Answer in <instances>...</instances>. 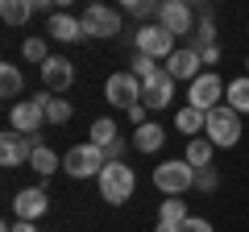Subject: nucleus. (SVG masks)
I'll return each instance as SVG.
<instances>
[{"label": "nucleus", "mask_w": 249, "mask_h": 232, "mask_svg": "<svg viewBox=\"0 0 249 232\" xmlns=\"http://www.w3.org/2000/svg\"><path fill=\"white\" fill-rule=\"evenodd\" d=\"M224 104H229L232 112L249 116V75H241V79L229 83V91H224Z\"/></svg>", "instance_id": "nucleus-22"}, {"label": "nucleus", "mask_w": 249, "mask_h": 232, "mask_svg": "<svg viewBox=\"0 0 249 232\" xmlns=\"http://www.w3.org/2000/svg\"><path fill=\"white\" fill-rule=\"evenodd\" d=\"M108 166V153L100 145L83 141V145H71V149L62 153V170L71 174V179H100Z\"/></svg>", "instance_id": "nucleus-2"}, {"label": "nucleus", "mask_w": 249, "mask_h": 232, "mask_svg": "<svg viewBox=\"0 0 249 232\" xmlns=\"http://www.w3.org/2000/svg\"><path fill=\"white\" fill-rule=\"evenodd\" d=\"M175 129H178V133H187V141H191L196 133H204V129H208V112H199V108H191V104L178 108V112H175Z\"/></svg>", "instance_id": "nucleus-17"}, {"label": "nucleus", "mask_w": 249, "mask_h": 232, "mask_svg": "<svg viewBox=\"0 0 249 232\" xmlns=\"http://www.w3.org/2000/svg\"><path fill=\"white\" fill-rule=\"evenodd\" d=\"M104 99H108L112 108H124V112H129V108H137V104H142V79H137L129 66H124V71H116V75H108Z\"/></svg>", "instance_id": "nucleus-6"}, {"label": "nucleus", "mask_w": 249, "mask_h": 232, "mask_svg": "<svg viewBox=\"0 0 249 232\" xmlns=\"http://www.w3.org/2000/svg\"><path fill=\"white\" fill-rule=\"evenodd\" d=\"M37 145H42V133H37V137H21L17 129L0 133V166H4V170L29 166V158H34V149H37Z\"/></svg>", "instance_id": "nucleus-7"}, {"label": "nucleus", "mask_w": 249, "mask_h": 232, "mask_svg": "<svg viewBox=\"0 0 249 232\" xmlns=\"http://www.w3.org/2000/svg\"><path fill=\"white\" fill-rule=\"evenodd\" d=\"M245 75H249V58H245Z\"/></svg>", "instance_id": "nucleus-39"}, {"label": "nucleus", "mask_w": 249, "mask_h": 232, "mask_svg": "<svg viewBox=\"0 0 249 232\" xmlns=\"http://www.w3.org/2000/svg\"><path fill=\"white\" fill-rule=\"evenodd\" d=\"M196 187H199V191H216V187H220V174H216L212 166H208V170H196Z\"/></svg>", "instance_id": "nucleus-31"}, {"label": "nucleus", "mask_w": 249, "mask_h": 232, "mask_svg": "<svg viewBox=\"0 0 249 232\" xmlns=\"http://www.w3.org/2000/svg\"><path fill=\"white\" fill-rule=\"evenodd\" d=\"M50 212V195H46V187H25L13 195V215L25 224H37L42 215Z\"/></svg>", "instance_id": "nucleus-11"}, {"label": "nucleus", "mask_w": 249, "mask_h": 232, "mask_svg": "<svg viewBox=\"0 0 249 232\" xmlns=\"http://www.w3.org/2000/svg\"><path fill=\"white\" fill-rule=\"evenodd\" d=\"M224 91H229V87L220 83V75H216V71H204L191 87H187V104L199 108V112H216V108L224 104Z\"/></svg>", "instance_id": "nucleus-8"}, {"label": "nucleus", "mask_w": 249, "mask_h": 232, "mask_svg": "<svg viewBox=\"0 0 249 232\" xmlns=\"http://www.w3.org/2000/svg\"><path fill=\"white\" fill-rule=\"evenodd\" d=\"M208 46H216V25H212V17H199V25H196V33H191V50H208Z\"/></svg>", "instance_id": "nucleus-27"}, {"label": "nucleus", "mask_w": 249, "mask_h": 232, "mask_svg": "<svg viewBox=\"0 0 249 232\" xmlns=\"http://www.w3.org/2000/svg\"><path fill=\"white\" fill-rule=\"evenodd\" d=\"M58 166H62V162H58V153H54L50 145H37V149H34V158H29V170H37L42 179H50V174H54Z\"/></svg>", "instance_id": "nucleus-25"}, {"label": "nucleus", "mask_w": 249, "mask_h": 232, "mask_svg": "<svg viewBox=\"0 0 249 232\" xmlns=\"http://www.w3.org/2000/svg\"><path fill=\"white\" fill-rule=\"evenodd\" d=\"M96 187H100V199H104V203L121 207L124 199H133L137 174H133V166H129V162H108V166H104V174L96 179Z\"/></svg>", "instance_id": "nucleus-1"}, {"label": "nucleus", "mask_w": 249, "mask_h": 232, "mask_svg": "<svg viewBox=\"0 0 249 232\" xmlns=\"http://www.w3.org/2000/svg\"><path fill=\"white\" fill-rule=\"evenodd\" d=\"M158 0H129V4H124V13H129V17H137V21H145V17H158Z\"/></svg>", "instance_id": "nucleus-30"}, {"label": "nucleus", "mask_w": 249, "mask_h": 232, "mask_svg": "<svg viewBox=\"0 0 249 232\" xmlns=\"http://www.w3.org/2000/svg\"><path fill=\"white\" fill-rule=\"evenodd\" d=\"M83 37H116L121 33V13L108 9V4H88L83 13Z\"/></svg>", "instance_id": "nucleus-10"}, {"label": "nucleus", "mask_w": 249, "mask_h": 232, "mask_svg": "<svg viewBox=\"0 0 249 232\" xmlns=\"http://www.w3.org/2000/svg\"><path fill=\"white\" fill-rule=\"evenodd\" d=\"M133 145H137L142 153H158L162 145H166V133H162V125H154V120H150V125H142V129L133 133Z\"/></svg>", "instance_id": "nucleus-21"}, {"label": "nucleus", "mask_w": 249, "mask_h": 232, "mask_svg": "<svg viewBox=\"0 0 249 232\" xmlns=\"http://www.w3.org/2000/svg\"><path fill=\"white\" fill-rule=\"evenodd\" d=\"M158 25L166 29L170 37H191L196 29H191V4H183V0H166L158 9Z\"/></svg>", "instance_id": "nucleus-13"}, {"label": "nucleus", "mask_w": 249, "mask_h": 232, "mask_svg": "<svg viewBox=\"0 0 249 232\" xmlns=\"http://www.w3.org/2000/svg\"><path fill=\"white\" fill-rule=\"evenodd\" d=\"M104 153H108V162H124V137H116V141L108 145Z\"/></svg>", "instance_id": "nucleus-33"}, {"label": "nucleus", "mask_w": 249, "mask_h": 232, "mask_svg": "<svg viewBox=\"0 0 249 232\" xmlns=\"http://www.w3.org/2000/svg\"><path fill=\"white\" fill-rule=\"evenodd\" d=\"M116 120H108V116H100V120H91V145H100V149H108V145L116 141Z\"/></svg>", "instance_id": "nucleus-26"}, {"label": "nucleus", "mask_w": 249, "mask_h": 232, "mask_svg": "<svg viewBox=\"0 0 249 232\" xmlns=\"http://www.w3.org/2000/svg\"><path fill=\"white\" fill-rule=\"evenodd\" d=\"M46 37H54V42H79L83 37V21L71 17V13H54V17L46 21Z\"/></svg>", "instance_id": "nucleus-16"}, {"label": "nucleus", "mask_w": 249, "mask_h": 232, "mask_svg": "<svg viewBox=\"0 0 249 232\" xmlns=\"http://www.w3.org/2000/svg\"><path fill=\"white\" fill-rule=\"evenodd\" d=\"M166 75H170L175 83L183 79L187 87H191V83H196L199 75H204V58H199V54L191 50V46H178V50L166 58Z\"/></svg>", "instance_id": "nucleus-12"}, {"label": "nucleus", "mask_w": 249, "mask_h": 232, "mask_svg": "<svg viewBox=\"0 0 249 232\" xmlns=\"http://www.w3.org/2000/svg\"><path fill=\"white\" fill-rule=\"evenodd\" d=\"M21 54H25V63H46L50 58V46H46V37H25L21 42Z\"/></svg>", "instance_id": "nucleus-29"}, {"label": "nucleus", "mask_w": 249, "mask_h": 232, "mask_svg": "<svg viewBox=\"0 0 249 232\" xmlns=\"http://www.w3.org/2000/svg\"><path fill=\"white\" fill-rule=\"evenodd\" d=\"M208 141L216 145V149H232V145L241 141V112H232L229 104H220L216 112H208Z\"/></svg>", "instance_id": "nucleus-4"}, {"label": "nucleus", "mask_w": 249, "mask_h": 232, "mask_svg": "<svg viewBox=\"0 0 249 232\" xmlns=\"http://www.w3.org/2000/svg\"><path fill=\"white\" fill-rule=\"evenodd\" d=\"M34 13H50L54 17V0H34Z\"/></svg>", "instance_id": "nucleus-37"}, {"label": "nucleus", "mask_w": 249, "mask_h": 232, "mask_svg": "<svg viewBox=\"0 0 249 232\" xmlns=\"http://www.w3.org/2000/svg\"><path fill=\"white\" fill-rule=\"evenodd\" d=\"M42 83H46V91L62 96V91L75 83V63H71V58H58V54H50V58L42 63Z\"/></svg>", "instance_id": "nucleus-14"}, {"label": "nucleus", "mask_w": 249, "mask_h": 232, "mask_svg": "<svg viewBox=\"0 0 249 232\" xmlns=\"http://www.w3.org/2000/svg\"><path fill=\"white\" fill-rule=\"evenodd\" d=\"M170 99H175V79H170L166 66H162V75H154L150 83H142V104L150 108V112H162Z\"/></svg>", "instance_id": "nucleus-15"}, {"label": "nucleus", "mask_w": 249, "mask_h": 232, "mask_svg": "<svg viewBox=\"0 0 249 232\" xmlns=\"http://www.w3.org/2000/svg\"><path fill=\"white\" fill-rule=\"evenodd\" d=\"M158 232H178V228H170V224H158Z\"/></svg>", "instance_id": "nucleus-38"}, {"label": "nucleus", "mask_w": 249, "mask_h": 232, "mask_svg": "<svg viewBox=\"0 0 249 232\" xmlns=\"http://www.w3.org/2000/svg\"><path fill=\"white\" fill-rule=\"evenodd\" d=\"M37 104H46V120H50V125H67V120H71V104H67V99H58L54 96V91H37Z\"/></svg>", "instance_id": "nucleus-19"}, {"label": "nucleus", "mask_w": 249, "mask_h": 232, "mask_svg": "<svg viewBox=\"0 0 249 232\" xmlns=\"http://www.w3.org/2000/svg\"><path fill=\"white\" fill-rule=\"evenodd\" d=\"M145 112H150V108H145V104H137V108H129V120H133L137 129H142V125H150V120H145Z\"/></svg>", "instance_id": "nucleus-34"}, {"label": "nucleus", "mask_w": 249, "mask_h": 232, "mask_svg": "<svg viewBox=\"0 0 249 232\" xmlns=\"http://www.w3.org/2000/svg\"><path fill=\"white\" fill-rule=\"evenodd\" d=\"M154 187H158L162 195L178 199V195H187V191L196 187V170L187 166L183 158H170V162H162V166H154Z\"/></svg>", "instance_id": "nucleus-3"}, {"label": "nucleus", "mask_w": 249, "mask_h": 232, "mask_svg": "<svg viewBox=\"0 0 249 232\" xmlns=\"http://www.w3.org/2000/svg\"><path fill=\"white\" fill-rule=\"evenodd\" d=\"M29 17H34V0H0L4 25H29Z\"/></svg>", "instance_id": "nucleus-20"}, {"label": "nucleus", "mask_w": 249, "mask_h": 232, "mask_svg": "<svg viewBox=\"0 0 249 232\" xmlns=\"http://www.w3.org/2000/svg\"><path fill=\"white\" fill-rule=\"evenodd\" d=\"M178 232H212V224H208L204 215H191V220H187V224H183Z\"/></svg>", "instance_id": "nucleus-32"}, {"label": "nucleus", "mask_w": 249, "mask_h": 232, "mask_svg": "<svg viewBox=\"0 0 249 232\" xmlns=\"http://www.w3.org/2000/svg\"><path fill=\"white\" fill-rule=\"evenodd\" d=\"M187 220H191V212H187V203H183V199H162L158 224H170V228H183Z\"/></svg>", "instance_id": "nucleus-24"}, {"label": "nucleus", "mask_w": 249, "mask_h": 232, "mask_svg": "<svg viewBox=\"0 0 249 232\" xmlns=\"http://www.w3.org/2000/svg\"><path fill=\"white\" fill-rule=\"evenodd\" d=\"M175 50H178L175 37H170L158 21H154V25H142V29L133 33V54H145V58H154V63H166Z\"/></svg>", "instance_id": "nucleus-5"}, {"label": "nucleus", "mask_w": 249, "mask_h": 232, "mask_svg": "<svg viewBox=\"0 0 249 232\" xmlns=\"http://www.w3.org/2000/svg\"><path fill=\"white\" fill-rule=\"evenodd\" d=\"M129 71H133L142 83H150L154 75H162V66L154 63V58H145V54H133V58H129Z\"/></svg>", "instance_id": "nucleus-28"}, {"label": "nucleus", "mask_w": 249, "mask_h": 232, "mask_svg": "<svg viewBox=\"0 0 249 232\" xmlns=\"http://www.w3.org/2000/svg\"><path fill=\"white\" fill-rule=\"evenodd\" d=\"M9 125L17 129L21 137H37V133H42V125H50V120H46V104H37L34 96H29V99H17L13 112H9Z\"/></svg>", "instance_id": "nucleus-9"}, {"label": "nucleus", "mask_w": 249, "mask_h": 232, "mask_svg": "<svg viewBox=\"0 0 249 232\" xmlns=\"http://www.w3.org/2000/svg\"><path fill=\"white\" fill-rule=\"evenodd\" d=\"M21 91H25L21 66H13V63H0V96H4V99H17Z\"/></svg>", "instance_id": "nucleus-23"}, {"label": "nucleus", "mask_w": 249, "mask_h": 232, "mask_svg": "<svg viewBox=\"0 0 249 232\" xmlns=\"http://www.w3.org/2000/svg\"><path fill=\"white\" fill-rule=\"evenodd\" d=\"M0 232H37V224H25V220H17V224H4Z\"/></svg>", "instance_id": "nucleus-36"}, {"label": "nucleus", "mask_w": 249, "mask_h": 232, "mask_svg": "<svg viewBox=\"0 0 249 232\" xmlns=\"http://www.w3.org/2000/svg\"><path fill=\"white\" fill-rule=\"evenodd\" d=\"M199 58H204V66H216V63H220V46H208V50H199Z\"/></svg>", "instance_id": "nucleus-35"}, {"label": "nucleus", "mask_w": 249, "mask_h": 232, "mask_svg": "<svg viewBox=\"0 0 249 232\" xmlns=\"http://www.w3.org/2000/svg\"><path fill=\"white\" fill-rule=\"evenodd\" d=\"M212 149H216V145L208 141V137H191V141H187L183 162H187L191 170H208V166H212Z\"/></svg>", "instance_id": "nucleus-18"}]
</instances>
